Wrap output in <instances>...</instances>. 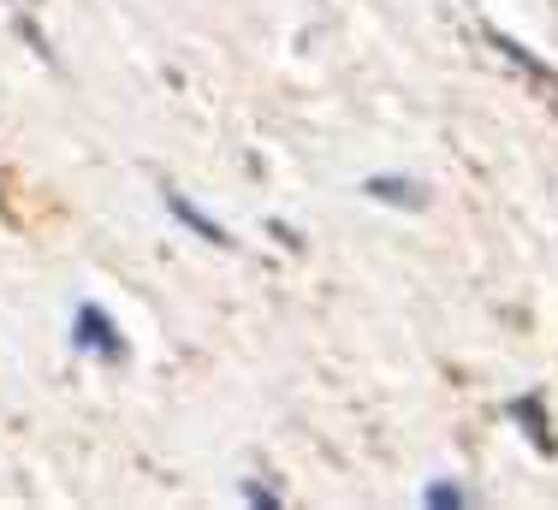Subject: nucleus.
I'll use <instances>...</instances> for the list:
<instances>
[{"instance_id": "nucleus-1", "label": "nucleus", "mask_w": 558, "mask_h": 510, "mask_svg": "<svg viewBox=\"0 0 558 510\" xmlns=\"http://www.w3.org/2000/svg\"><path fill=\"white\" fill-rule=\"evenodd\" d=\"M77 344H84V351H96V356H108V362L125 356V339L113 332V320L101 315L96 303H84V308H77Z\"/></svg>"}, {"instance_id": "nucleus-2", "label": "nucleus", "mask_w": 558, "mask_h": 510, "mask_svg": "<svg viewBox=\"0 0 558 510\" xmlns=\"http://www.w3.org/2000/svg\"><path fill=\"white\" fill-rule=\"evenodd\" d=\"M368 191H380V203H416V184H398V179H368Z\"/></svg>"}]
</instances>
